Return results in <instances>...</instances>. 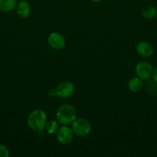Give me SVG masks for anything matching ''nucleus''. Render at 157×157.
Segmentation results:
<instances>
[{"label":"nucleus","instance_id":"obj_7","mask_svg":"<svg viewBox=\"0 0 157 157\" xmlns=\"http://www.w3.org/2000/svg\"><path fill=\"white\" fill-rule=\"evenodd\" d=\"M48 44L52 48L60 50L66 46V39L62 34L52 32L48 37Z\"/></svg>","mask_w":157,"mask_h":157},{"label":"nucleus","instance_id":"obj_16","mask_svg":"<svg viewBox=\"0 0 157 157\" xmlns=\"http://www.w3.org/2000/svg\"><path fill=\"white\" fill-rule=\"evenodd\" d=\"M91 1L94 2H101L102 0H91Z\"/></svg>","mask_w":157,"mask_h":157},{"label":"nucleus","instance_id":"obj_10","mask_svg":"<svg viewBox=\"0 0 157 157\" xmlns=\"http://www.w3.org/2000/svg\"><path fill=\"white\" fill-rule=\"evenodd\" d=\"M127 87L128 89H129L131 92H133V93L139 92L143 87V80L140 79L138 77L132 78L129 81H128Z\"/></svg>","mask_w":157,"mask_h":157},{"label":"nucleus","instance_id":"obj_4","mask_svg":"<svg viewBox=\"0 0 157 157\" xmlns=\"http://www.w3.org/2000/svg\"><path fill=\"white\" fill-rule=\"evenodd\" d=\"M91 124L87 119L83 117L75 118L72 123V130L74 134L78 136H85L91 131Z\"/></svg>","mask_w":157,"mask_h":157},{"label":"nucleus","instance_id":"obj_1","mask_svg":"<svg viewBox=\"0 0 157 157\" xmlns=\"http://www.w3.org/2000/svg\"><path fill=\"white\" fill-rule=\"evenodd\" d=\"M47 124V116L42 110H35L29 113L27 118V124L34 131L41 133L46 128Z\"/></svg>","mask_w":157,"mask_h":157},{"label":"nucleus","instance_id":"obj_12","mask_svg":"<svg viewBox=\"0 0 157 157\" xmlns=\"http://www.w3.org/2000/svg\"><path fill=\"white\" fill-rule=\"evenodd\" d=\"M142 15L146 19L154 18L157 15V9L153 6H146L142 10Z\"/></svg>","mask_w":157,"mask_h":157},{"label":"nucleus","instance_id":"obj_8","mask_svg":"<svg viewBox=\"0 0 157 157\" xmlns=\"http://www.w3.org/2000/svg\"><path fill=\"white\" fill-rule=\"evenodd\" d=\"M136 52L143 58H149L153 55L154 48L149 42L140 41L136 45Z\"/></svg>","mask_w":157,"mask_h":157},{"label":"nucleus","instance_id":"obj_2","mask_svg":"<svg viewBox=\"0 0 157 157\" xmlns=\"http://www.w3.org/2000/svg\"><path fill=\"white\" fill-rule=\"evenodd\" d=\"M76 118V110L72 104H64L56 112V121L62 125H69Z\"/></svg>","mask_w":157,"mask_h":157},{"label":"nucleus","instance_id":"obj_3","mask_svg":"<svg viewBox=\"0 0 157 157\" xmlns=\"http://www.w3.org/2000/svg\"><path fill=\"white\" fill-rule=\"evenodd\" d=\"M75 91V86L71 81H64L59 83L55 88L51 89L48 94L49 97H58L61 98H69Z\"/></svg>","mask_w":157,"mask_h":157},{"label":"nucleus","instance_id":"obj_9","mask_svg":"<svg viewBox=\"0 0 157 157\" xmlns=\"http://www.w3.org/2000/svg\"><path fill=\"white\" fill-rule=\"evenodd\" d=\"M16 12L21 18H26L31 14V6L27 1L22 0L16 5Z\"/></svg>","mask_w":157,"mask_h":157},{"label":"nucleus","instance_id":"obj_11","mask_svg":"<svg viewBox=\"0 0 157 157\" xmlns=\"http://www.w3.org/2000/svg\"><path fill=\"white\" fill-rule=\"evenodd\" d=\"M17 0H0V12H9L15 9Z\"/></svg>","mask_w":157,"mask_h":157},{"label":"nucleus","instance_id":"obj_5","mask_svg":"<svg viewBox=\"0 0 157 157\" xmlns=\"http://www.w3.org/2000/svg\"><path fill=\"white\" fill-rule=\"evenodd\" d=\"M153 70L152 64L146 61H139L135 67V73L137 77L143 81L150 79L152 77Z\"/></svg>","mask_w":157,"mask_h":157},{"label":"nucleus","instance_id":"obj_15","mask_svg":"<svg viewBox=\"0 0 157 157\" xmlns=\"http://www.w3.org/2000/svg\"><path fill=\"white\" fill-rule=\"evenodd\" d=\"M152 78H153V81L157 84V67L153 70V74H152Z\"/></svg>","mask_w":157,"mask_h":157},{"label":"nucleus","instance_id":"obj_6","mask_svg":"<svg viewBox=\"0 0 157 157\" xmlns=\"http://www.w3.org/2000/svg\"><path fill=\"white\" fill-rule=\"evenodd\" d=\"M74 137V133L72 128L63 125L59 127L56 133V138L58 142L62 145H68L72 141Z\"/></svg>","mask_w":157,"mask_h":157},{"label":"nucleus","instance_id":"obj_13","mask_svg":"<svg viewBox=\"0 0 157 157\" xmlns=\"http://www.w3.org/2000/svg\"><path fill=\"white\" fill-rule=\"evenodd\" d=\"M58 122L55 120H51L49 122H47L46 126V130L48 134L52 135L54 133H56L58 130Z\"/></svg>","mask_w":157,"mask_h":157},{"label":"nucleus","instance_id":"obj_14","mask_svg":"<svg viewBox=\"0 0 157 157\" xmlns=\"http://www.w3.org/2000/svg\"><path fill=\"white\" fill-rule=\"evenodd\" d=\"M9 156V150L6 146L0 145V157H8Z\"/></svg>","mask_w":157,"mask_h":157}]
</instances>
